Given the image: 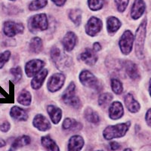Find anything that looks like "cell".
Listing matches in <instances>:
<instances>
[{
    "mask_svg": "<svg viewBox=\"0 0 151 151\" xmlns=\"http://www.w3.org/2000/svg\"><path fill=\"white\" fill-rule=\"evenodd\" d=\"M134 40V36L130 30H126L124 32L119 42V45L123 55H127L132 52Z\"/></svg>",
    "mask_w": 151,
    "mask_h": 151,
    "instance_id": "52a82bcc",
    "label": "cell"
},
{
    "mask_svg": "<svg viewBox=\"0 0 151 151\" xmlns=\"http://www.w3.org/2000/svg\"><path fill=\"white\" fill-rule=\"evenodd\" d=\"M102 28V21L99 18L91 17L86 26V32L88 36H96Z\"/></svg>",
    "mask_w": 151,
    "mask_h": 151,
    "instance_id": "8fae6325",
    "label": "cell"
},
{
    "mask_svg": "<svg viewBox=\"0 0 151 151\" xmlns=\"http://www.w3.org/2000/svg\"><path fill=\"white\" fill-rule=\"evenodd\" d=\"M130 125V122L119 123L115 125H109L104 131V137L106 140H112L113 138L123 137L129 130Z\"/></svg>",
    "mask_w": 151,
    "mask_h": 151,
    "instance_id": "6da1fadb",
    "label": "cell"
},
{
    "mask_svg": "<svg viewBox=\"0 0 151 151\" xmlns=\"http://www.w3.org/2000/svg\"><path fill=\"white\" fill-rule=\"evenodd\" d=\"M82 128V125L72 118H66L63 122V129L64 130L71 129L73 131H79Z\"/></svg>",
    "mask_w": 151,
    "mask_h": 151,
    "instance_id": "cb8c5ba5",
    "label": "cell"
},
{
    "mask_svg": "<svg viewBox=\"0 0 151 151\" xmlns=\"http://www.w3.org/2000/svg\"><path fill=\"white\" fill-rule=\"evenodd\" d=\"M124 151H132V150L129 149V148H127V149H125Z\"/></svg>",
    "mask_w": 151,
    "mask_h": 151,
    "instance_id": "f6af8a7d",
    "label": "cell"
},
{
    "mask_svg": "<svg viewBox=\"0 0 151 151\" xmlns=\"http://www.w3.org/2000/svg\"><path fill=\"white\" fill-rule=\"evenodd\" d=\"M113 98V95L110 93H103L100 94L98 98V104L100 106H106L111 101Z\"/></svg>",
    "mask_w": 151,
    "mask_h": 151,
    "instance_id": "1f68e13d",
    "label": "cell"
},
{
    "mask_svg": "<svg viewBox=\"0 0 151 151\" xmlns=\"http://www.w3.org/2000/svg\"><path fill=\"white\" fill-rule=\"evenodd\" d=\"M124 101L128 110L132 113H137L140 110L139 103L134 99L133 95L130 93L125 95Z\"/></svg>",
    "mask_w": 151,
    "mask_h": 151,
    "instance_id": "ffe728a7",
    "label": "cell"
},
{
    "mask_svg": "<svg viewBox=\"0 0 151 151\" xmlns=\"http://www.w3.org/2000/svg\"><path fill=\"white\" fill-rule=\"evenodd\" d=\"M28 27L31 33L44 31L48 29V21L46 14H39L31 17L28 21Z\"/></svg>",
    "mask_w": 151,
    "mask_h": 151,
    "instance_id": "277c9868",
    "label": "cell"
},
{
    "mask_svg": "<svg viewBox=\"0 0 151 151\" xmlns=\"http://www.w3.org/2000/svg\"><path fill=\"white\" fill-rule=\"evenodd\" d=\"M10 73L13 76V78H14L13 79V82L14 83H18L19 81L21 79V78H22V70H21V68L20 67H14V68L11 69Z\"/></svg>",
    "mask_w": 151,
    "mask_h": 151,
    "instance_id": "e575fe53",
    "label": "cell"
},
{
    "mask_svg": "<svg viewBox=\"0 0 151 151\" xmlns=\"http://www.w3.org/2000/svg\"><path fill=\"white\" fill-rule=\"evenodd\" d=\"M42 146L47 149L48 151H60L58 146L56 143L49 137V136H44L41 139Z\"/></svg>",
    "mask_w": 151,
    "mask_h": 151,
    "instance_id": "d4e9b609",
    "label": "cell"
},
{
    "mask_svg": "<svg viewBox=\"0 0 151 151\" xmlns=\"http://www.w3.org/2000/svg\"><path fill=\"white\" fill-rule=\"evenodd\" d=\"M34 127L42 132H45L51 129V124L49 121L42 114H38L34 117L33 120Z\"/></svg>",
    "mask_w": 151,
    "mask_h": 151,
    "instance_id": "5bb4252c",
    "label": "cell"
},
{
    "mask_svg": "<svg viewBox=\"0 0 151 151\" xmlns=\"http://www.w3.org/2000/svg\"><path fill=\"white\" fill-rule=\"evenodd\" d=\"M101 44L98 42L94 43V45H93V51L94 52H98L99 51H101Z\"/></svg>",
    "mask_w": 151,
    "mask_h": 151,
    "instance_id": "60d3db41",
    "label": "cell"
},
{
    "mask_svg": "<svg viewBox=\"0 0 151 151\" xmlns=\"http://www.w3.org/2000/svg\"><path fill=\"white\" fill-rule=\"evenodd\" d=\"M112 90L115 94H120L123 91V87L120 81L117 79H113L111 81Z\"/></svg>",
    "mask_w": 151,
    "mask_h": 151,
    "instance_id": "d6a6232c",
    "label": "cell"
},
{
    "mask_svg": "<svg viewBox=\"0 0 151 151\" xmlns=\"http://www.w3.org/2000/svg\"><path fill=\"white\" fill-rule=\"evenodd\" d=\"M77 42V36L73 32H68L66 33L62 40V44L66 52H71L76 46Z\"/></svg>",
    "mask_w": 151,
    "mask_h": 151,
    "instance_id": "7c38bea8",
    "label": "cell"
},
{
    "mask_svg": "<svg viewBox=\"0 0 151 151\" xmlns=\"http://www.w3.org/2000/svg\"><path fill=\"white\" fill-rule=\"evenodd\" d=\"M30 143V137L27 135H23L21 137H17V139L13 142L12 145V149H17V148L22 147L26 146Z\"/></svg>",
    "mask_w": 151,
    "mask_h": 151,
    "instance_id": "83f0119b",
    "label": "cell"
},
{
    "mask_svg": "<svg viewBox=\"0 0 151 151\" xmlns=\"http://www.w3.org/2000/svg\"><path fill=\"white\" fill-rule=\"evenodd\" d=\"M98 151H101V150H98Z\"/></svg>",
    "mask_w": 151,
    "mask_h": 151,
    "instance_id": "c3c4849f",
    "label": "cell"
},
{
    "mask_svg": "<svg viewBox=\"0 0 151 151\" xmlns=\"http://www.w3.org/2000/svg\"><path fill=\"white\" fill-rule=\"evenodd\" d=\"M10 127H11V125L9 122H4L0 125V130L3 132H9V129H10Z\"/></svg>",
    "mask_w": 151,
    "mask_h": 151,
    "instance_id": "74e56055",
    "label": "cell"
},
{
    "mask_svg": "<svg viewBox=\"0 0 151 151\" xmlns=\"http://www.w3.org/2000/svg\"><path fill=\"white\" fill-rule=\"evenodd\" d=\"M24 30V27L21 23H16L14 21H5L3 25V32L8 37H14L18 33H22Z\"/></svg>",
    "mask_w": 151,
    "mask_h": 151,
    "instance_id": "ba28073f",
    "label": "cell"
},
{
    "mask_svg": "<svg viewBox=\"0 0 151 151\" xmlns=\"http://www.w3.org/2000/svg\"><path fill=\"white\" fill-rule=\"evenodd\" d=\"M48 115L54 124H58L61 119L62 110L55 105H49L47 107Z\"/></svg>",
    "mask_w": 151,
    "mask_h": 151,
    "instance_id": "d6986e66",
    "label": "cell"
},
{
    "mask_svg": "<svg viewBox=\"0 0 151 151\" xmlns=\"http://www.w3.org/2000/svg\"><path fill=\"white\" fill-rule=\"evenodd\" d=\"M145 9L146 5L143 0H135L131 10V15L132 18L134 20L140 18L144 14Z\"/></svg>",
    "mask_w": 151,
    "mask_h": 151,
    "instance_id": "9a60e30c",
    "label": "cell"
},
{
    "mask_svg": "<svg viewBox=\"0 0 151 151\" xmlns=\"http://www.w3.org/2000/svg\"><path fill=\"white\" fill-rule=\"evenodd\" d=\"M48 3V0H34L29 5V9L31 11H37L45 7Z\"/></svg>",
    "mask_w": 151,
    "mask_h": 151,
    "instance_id": "4dcf8cb0",
    "label": "cell"
},
{
    "mask_svg": "<svg viewBox=\"0 0 151 151\" xmlns=\"http://www.w3.org/2000/svg\"><path fill=\"white\" fill-rule=\"evenodd\" d=\"M149 91H150V96H151V79L150 80V86H149Z\"/></svg>",
    "mask_w": 151,
    "mask_h": 151,
    "instance_id": "ee69618b",
    "label": "cell"
},
{
    "mask_svg": "<svg viewBox=\"0 0 151 151\" xmlns=\"http://www.w3.org/2000/svg\"><path fill=\"white\" fill-rule=\"evenodd\" d=\"M110 147L112 150H116L120 149L121 146L120 144L117 143L116 141H113L110 143Z\"/></svg>",
    "mask_w": 151,
    "mask_h": 151,
    "instance_id": "f35d334b",
    "label": "cell"
},
{
    "mask_svg": "<svg viewBox=\"0 0 151 151\" xmlns=\"http://www.w3.org/2000/svg\"><path fill=\"white\" fill-rule=\"evenodd\" d=\"M52 1L58 6H62L64 5L67 0H52Z\"/></svg>",
    "mask_w": 151,
    "mask_h": 151,
    "instance_id": "b9f144b4",
    "label": "cell"
},
{
    "mask_svg": "<svg viewBox=\"0 0 151 151\" xmlns=\"http://www.w3.org/2000/svg\"><path fill=\"white\" fill-rule=\"evenodd\" d=\"M69 17L76 26L79 27L82 21V11L80 9H72L69 12Z\"/></svg>",
    "mask_w": 151,
    "mask_h": 151,
    "instance_id": "f546056e",
    "label": "cell"
},
{
    "mask_svg": "<svg viewBox=\"0 0 151 151\" xmlns=\"http://www.w3.org/2000/svg\"><path fill=\"white\" fill-rule=\"evenodd\" d=\"M11 57L10 51H5L0 55V69H2L6 63L9 61Z\"/></svg>",
    "mask_w": 151,
    "mask_h": 151,
    "instance_id": "d590c367",
    "label": "cell"
},
{
    "mask_svg": "<svg viewBox=\"0 0 151 151\" xmlns=\"http://www.w3.org/2000/svg\"><path fill=\"white\" fill-rule=\"evenodd\" d=\"M88 7L92 11H98L103 8L104 4V0H88Z\"/></svg>",
    "mask_w": 151,
    "mask_h": 151,
    "instance_id": "836d02e7",
    "label": "cell"
},
{
    "mask_svg": "<svg viewBox=\"0 0 151 151\" xmlns=\"http://www.w3.org/2000/svg\"><path fill=\"white\" fill-rule=\"evenodd\" d=\"M129 0H115L116 5L119 12H123L126 9Z\"/></svg>",
    "mask_w": 151,
    "mask_h": 151,
    "instance_id": "8d00e7d4",
    "label": "cell"
},
{
    "mask_svg": "<svg viewBox=\"0 0 151 151\" xmlns=\"http://www.w3.org/2000/svg\"><path fill=\"white\" fill-rule=\"evenodd\" d=\"M45 66V62L40 59L31 60L25 66V72L28 77H33L38 73Z\"/></svg>",
    "mask_w": 151,
    "mask_h": 151,
    "instance_id": "30bf717a",
    "label": "cell"
},
{
    "mask_svg": "<svg viewBox=\"0 0 151 151\" xmlns=\"http://www.w3.org/2000/svg\"><path fill=\"white\" fill-rule=\"evenodd\" d=\"M10 116L17 121H26L28 119V114L24 110L17 106H14L10 110Z\"/></svg>",
    "mask_w": 151,
    "mask_h": 151,
    "instance_id": "44dd1931",
    "label": "cell"
},
{
    "mask_svg": "<svg viewBox=\"0 0 151 151\" xmlns=\"http://www.w3.org/2000/svg\"><path fill=\"white\" fill-rule=\"evenodd\" d=\"M48 70L47 69H43L41 71L38 73L36 75L34 76L33 79L31 81V86L33 89H40L42 86L45 79H46L47 75H48Z\"/></svg>",
    "mask_w": 151,
    "mask_h": 151,
    "instance_id": "e0dca14e",
    "label": "cell"
},
{
    "mask_svg": "<svg viewBox=\"0 0 151 151\" xmlns=\"http://www.w3.org/2000/svg\"><path fill=\"white\" fill-rule=\"evenodd\" d=\"M65 82V76L63 73H55L52 76L47 83L48 89L51 92H55L60 90Z\"/></svg>",
    "mask_w": 151,
    "mask_h": 151,
    "instance_id": "9c48e42d",
    "label": "cell"
},
{
    "mask_svg": "<svg viewBox=\"0 0 151 151\" xmlns=\"http://www.w3.org/2000/svg\"><path fill=\"white\" fill-rule=\"evenodd\" d=\"M42 41L39 37L33 38L29 42V49L33 53L38 54L41 52V51L42 50Z\"/></svg>",
    "mask_w": 151,
    "mask_h": 151,
    "instance_id": "4316f807",
    "label": "cell"
},
{
    "mask_svg": "<svg viewBox=\"0 0 151 151\" xmlns=\"http://www.w3.org/2000/svg\"><path fill=\"white\" fill-rule=\"evenodd\" d=\"M5 141H3V140H1L0 141V147H3L5 146Z\"/></svg>",
    "mask_w": 151,
    "mask_h": 151,
    "instance_id": "7bdbcfd3",
    "label": "cell"
},
{
    "mask_svg": "<svg viewBox=\"0 0 151 151\" xmlns=\"http://www.w3.org/2000/svg\"><path fill=\"white\" fill-rule=\"evenodd\" d=\"M11 1H15V0H11Z\"/></svg>",
    "mask_w": 151,
    "mask_h": 151,
    "instance_id": "7dc6e473",
    "label": "cell"
},
{
    "mask_svg": "<svg viewBox=\"0 0 151 151\" xmlns=\"http://www.w3.org/2000/svg\"><path fill=\"white\" fill-rule=\"evenodd\" d=\"M146 122L149 126L151 127V109H150L146 114Z\"/></svg>",
    "mask_w": 151,
    "mask_h": 151,
    "instance_id": "ab89813d",
    "label": "cell"
},
{
    "mask_svg": "<svg viewBox=\"0 0 151 151\" xmlns=\"http://www.w3.org/2000/svg\"><path fill=\"white\" fill-rule=\"evenodd\" d=\"M51 57L54 64L60 70H65L72 64L70 57H69L57 47H54L51 51Z\"/></svg>",
    "mask_w": 151,
    "mask_h": 151,
    "instance_id": "7a4b0ae2",
    "label": "cell"
},
{
    "mask_svg": "<svg viewBox=\"0 0 151 151\" xmlns=\"http://www.w3.org/2000/svg\"><path fill=\"white\" fill-rule=\"evenodd\" d=\"M80 59L87 65L92 66L96 64L98 60V56L93 50L90 48H86L85 52H83L80 55Z\"/></svg>",
    "mask_w": 151,
    "mask_h": 151,
    "instance_id": "2e32d148",
    "label": "cell"
},
{
    "mask_svg": "<svg viewBox=\"0 0 151 151\" xmlns=\"http://www.w3.org/2000/svg\"><path fill=\"white\" fill-rule=\"evenodd\" d=\"M121 24L120 21L115 17H110L107 18L106 21V28L109 33H114L120 28Z\"/></svg>",
    "mask_w": 151,
    "mask_h": 151,
    "instance_id": "603a6c76",
    "label": "cell"
},
{
    "mask_svg": "<svg viewBox=\"0 0 151 151\" xmlns=\"http://www.w3.org/2000/svg\"><path fill=\"white\" fill-rule=\"evenodd\" d=\"M85 118L86 120L93 124H98L100 122V117L98 113L90 107L85 110Z\"/></svg>",
    "mask_w": 151,
    "mask_h": 151,
    "instance_id": "484cf974",
    "label": "cell"
},
{
    "mask_svg": "<svg viewBox=\"0 0 151 151\" xmlns=\"http://www.w3.org/2000/svg\"><path fill=\"white\" fill-rule=\"evenodd\" d=\"M124 67H125V72L131 79H137L139 78V73H138L137 67L134 63L127 60L124 64Z\"/></svg>",
    "mask_w": 151,
    "mask_h": 151,
    "instance_id": "7402d4cb",
    "label": "cell"
},
{
    "mask_svg": "<svg viewBox=\"0 0 151 151\" xmlns=\"http://www.w3.org/2000/svg\"><path fill=\"white\" fill-rule=\"evenodd\" d=\"M83 145H84V140L81 136H72L69 141L68 151H80Z\"/></svg>",
    "mask_w": 151,
    "mask_h": 151,
    "instance_id": "ac0fdd59",
    "label": "cell"
},
{
    "mask_svg": "<svg viewBox=\"0 0 151 151\" xmlns=\"http://www.w3.org/2000/svg\"><path fill=\"white\" fill-rule=\"evenodd\" d=\"M79 79L82 84L86 87L90 88L96 91L101 89L99 81L90 71L86 70L82 71L79 75Z\"/></svg>",
    "mask_w": 151,
    "mask_h": 151,
    "instance_id": "8992f818",
    "label": "cell"
},
{
    "mask_svg": "<svg viewBox=\"0 0 151 151\" xmlns=\"http://www.w3.org/2000/svg\"><path fill=\"white\" fill-rule=\"evenodd\" d=\"M123 106L119 101H114L109 108V116L112 119H119L123 116Z\"/></svg>",
    "mask_w": 151,
    "mask_h": 151,
    "instance_id": "4fadbf2b",
    "label": "cell"
},
{
    "mask_svg": "<svg viewBox=\"0 0 151 151\" xmlns=\"http://www.w3.org/2000/svg\"><path fill=\"white\" fill-rule=\"evenodd\" d=\"M31 100H32V97H31L30 93L27 90H24L21 91L17 98V101L19 102V104L26 106L30 105Z\"/></svg>",
    "mask_w": 151,
    "mask_h": 151,
    "instance_id": "f1b7e54d",
    "label": "cell"
},
{
    "mask_svg": "<svg viewBox=\"0 0 151 151\" xmlns=\"http://www.w3.org/2000/svg\"><path fill=\"white\" fill-rule=\"evenodd\" d=\"M75 91L76 85L74 83H71L64 91L62 99L66 104L71 106L75 109H79L81 107V101L79 98L76 96Z\"/></svg>",
    "mask_w": 151,
    "mask_h": 151,
    "instance_id": "5b68a950",
    "label": "cell"
},
{
    "mask_svg": "<svg viewBox=\"0 0 151 151\" xmlns=\"http://www.w3.org/2000/svg\"><path fill=\"white\" fill-rule=\"evenodd\" d=\"M147 19L145 18L141 22L140 26L136 30L135 33V52L139 59L144 58V45L146 36Z\"/></svg>",
    "mask_w": 151,
    "mask_h": 151,
    "instance_id": "3957f363",
    "label": "cell"
},
{
    "mask_svg": "<svg viewBox=\"0 0 151 151\" xmlns=\"http://www.w3.org/2000/svg\"><path fill=\"white\" fill-rule=\"evenodd\" d=\"M9 151H14V149H11V150H9Z\"/></svg>",
    "mask_w": 151,
    "mask_h": 151,
    "instance_id": "bcb514c9",
    "label": "cell"
}]
</instances>
